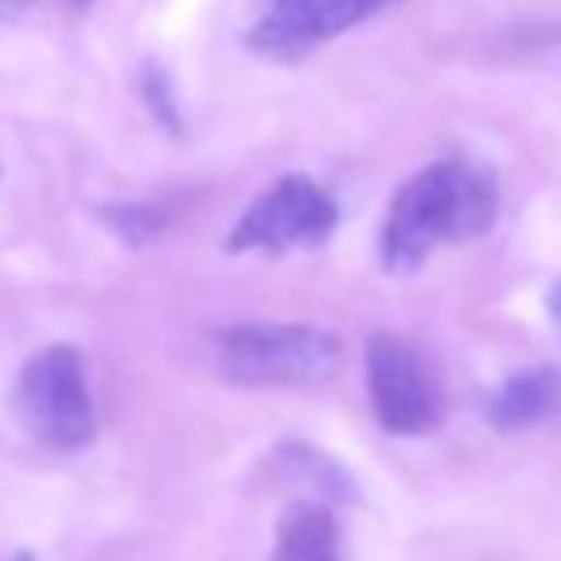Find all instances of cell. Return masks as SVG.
<instances>
[{"label":"cell","instance_id":"obj_1","mask_svg":"<svg viewBox=\"0 0 561 561\" xmlns=\"http://www.w3.org/2000/svg\"><path fill=\"white\" fill-rule=\"evenodd\" d=\"M501 210L493 172L466 161H436L398 187L386 215L378 256L393 275H413L432 249L485 237Z\"/></svg>","mask_w":561,"mask_h":561},{"label":"cell","instance_id":"obj_2","mask_svg":"<svg viewBox=\"0 0 561 561\" xmlns=\"http://www.w3.org/2000/svg\"><path fill=\"white\" fill-rule=\"evenodd\" d=\"M344 347L318 325H229L218 333V367L241 386H310L333 378Z\"/></svg>","mask_w":561,"mask_h":561},{"label":"cell","instance_id":"obj_3","mask_svg":"<svg viewBox=\"0 0 561 561\" xmlns=\"http://www.w3.org/2000/svg\"><path fill=\"white\" fill-rule=\"evenodd\" d=\"M12 405L27 436L54 450H84L96 439V409L73 344H50L31 355L15 378Z\"/></svg>","mask_w":561,"mask_h":561},{"label":"cell","instance_id":"obj_4","mask_svg":"<svg viewBox=\"0 0 561 561\" xmlns=\"http://www.w3.org/2000/svg\"><path fill=\"white\" fill-rule=\"evenodd\" d=\"M340 210L333 195L318 180L290 172L267 184L256 199L244 207L237 226L226 237V252H290V249H318L333 237Z\"/></svg>","mask_w":561,"mask_h":561},{"label":"cell","instance_id":"obj_5","mask_svg":"<svg viewBox=\"0 0 561 561\" xmlns=\"http://www.w3.org/2000/svg\"><path fill=\"white\" fill-rule=\"evenodd\" d=\"M367 393L375 421L390 436H432L447 416L436 367L393 333L367 340Z\"/></svg>","mask_w":561,"mask_h":561},{"label":"cell","instance_id":"obj_6","mask_svg":"<svg viewBox=\"0 0 561 561\" xmlns=\"http://www.w3.org/2000/svg\"><path fill=\"white\" fill-rule=\"evenodd\" d=\"M375 12V0H260L256 23L244 43L267 58L298 61L318 43L344 35Z\"/></svg>","mask_w":561,"mask_h":561},{"label":"cell","instance_id":"obj_7","mask_svg":"<svg viewBox=\"0 0 561 561\" xmlns=\"http://www.w3.org/2000/svg\"><path fill=\"white\" fill-rule=\"evenodd\" d=\"M485 421L489 428L504 432V436H519V432L547 428L561 421V367H524L512 378H504L485 401Z\"/></svg>","mask_w":561,"mask_h":561},{"label":"cell","instance_id":"obj_8","mask_svg":"<svg viewBox=\"0 0 561 561\" xmlns=\"http://www.w3.org/2000/svg\"><path fill=\"white\" fill-rule=\"evenodd\" d=\"M272 561H344L340 524L321 501H295L275 524Z\"/></svg>","mask_w":561,"mask_h":561},{"label":"cell","instance_id":"obj_9","mask_svg":"<svg viewBox=\"0 0 561 561\" xmlns=\"http://www.w3.org/2000/svg\"><path fill=\"white\" fill-rule=\"evenodd\" d=\"M279 466H283L287 478H298L302 485H310L313 493L325 496V501H352L355 496L352 473L310 444H283L279 447Z\"/></svg>","mask_w":561,"mask_h":561},{"label":"cell","instance_id":"obj_10","mask_svg":"<svg viewBox=\"0 0 561 561\" xmlns=\"http://www.w3.org/2000/svg\"><path fill=\"white\" fill-rule=\"evenodd\" d=\"M100 218H104V222L115 229L118 241L134 244V249L149 244L153 237H161V229H164V215H161L157 207H146V203H126V207H107V210H100Z\"/></svg>","mask_w":561,"mask_h":561},{"label":"cell","instance_id":"obj_11","mask_svg":"<svg viewBox=\"0 0 561 561\" xmlns=\"http://www.w3.org/2000/svg\"><path fill=\"white\" fill-rule=\"evenodd\" d=\"M141 92H146V104L153 112L157 123L164 126L169 134H180V104L172 96V81L164 69L146 66V77H141Z\"/></svg>","mask_w":561,"mask_h":561},{"label":"cell","instance_id":"obj_12","mask_svg":"<svg viewBox=\"0 0 561 561\" xmlns=\"http://www.w3.org/2000/svg\"><path fill=\"white\" fill-rule=\"evenodd\" d=\"M547 313H550V325H554V333L561 340V279L550 287V295H547Z\"/></svg>","mask_w":561,"mask_h":561},{"label":"cell","instance_id":"obj_13","mask_svg":"<svg viewBox=\"0 0 561 561\" xmlns=\"http://www.w3.org/2000/svg\"><path fill=\"white\" fill-rule=\"evenodd\" d=\"M23 4H27V0H0V15L12 12V8H23Z\"/></svg>","mask_w":561,"mask_h":561},{"label":"cell","instance_id":"obj_14","mask_svg":"<svg viewBox=\"0 0 561 561\" xmlns=\"http://www.w3.org/2000/svg\"><path fill=\"white\" fill-rule=\"evenodd\" d=\"M69 4H73V8H89L92 0H69Z\"/></svg>","mask_w":561,"mask_h":561},{"label":"cell","instance_id":"obj_15","mask_svg":"<svg viewBox=\"0 0 561 561\" xmlns=\"http://www.w3.org/2000/svg\"><path fill=\"white\" fill-rule=\"evenodd\" d=\"M12 561H35V558H31V554H20V558H12Z\"/></svg>","mask_w":561,"mask_h":561},{"label":"cell","instance_id":"obj_16","mask_svg":"<svg viewBox=\"0 0 561 561\" xmlns=\"http://www.w3.org/2000/svg\"><path fill=\"white\" fill-rule=\"evenodd\" d=\"M375 4H378V8H382V4H390V0H375Z\"/></svg>","mask_w":561,"mask_h":561}]
</instances>
